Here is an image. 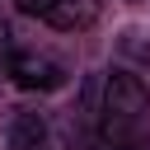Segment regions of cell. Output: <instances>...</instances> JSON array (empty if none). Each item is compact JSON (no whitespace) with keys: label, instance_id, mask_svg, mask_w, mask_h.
I'll return each instance as SVG.
<instances>
[{"label":"cell","instance_id":"obj_6","mask_svg":"<svg viewBox=\"0 0 150 150\" xmlns=\"http://www.w3.org/2000/svg\"><path fill=\"white\" fill-rule=\"evenodd\" d=\"M14 33H9V23H0V80H9V61H14Z\"/></svg>","mask_w":150,"mask_h":150},{"label":"cell","instance_id":"obj_7","mask_svg":"<svg viewBox=\"0 0 150 150\" xmlns=\"http://www.w3.org/2000/svg\"><path fill=\"white\" fill-rule=\"evenodd\" d=\"M141 38H145V33H127V38H122V47H127L131 56H141V61H150V42H141Z\"/></svg>","mask_w":150,"mask_h":150},{"label":"cell","instance_id":"obj_3","mask_svg":"<svg viewBox=\"0 0 150 150\" xmlns=\"http://www.w3.org/2000/svg\"><path fill=\"white\" fill-rule=\"evenodd\" d=\"M66 80H70V70L47 52H14V61H9V84L28 89V94H52Z\"/></svg>","mask_w":150,"mask_h":150},{"label":"cell","instance_id":"obj_1","mask_svg":"<svg viewBox=\"0 0 150 150\" xmlns=\"http://www.w3.org/2000/svg\"><path fill=\"white\" fill-rule=\"evenodd\" d=\"M145 108H150V94L141 84V75L131 70H108L98 80V136L108 141H122V136H141V122H145Z\"/></svg>","mask_w":150,"mask_h":150},{"label":"cell","instance_id":"obj_2","mask_svg":"<svg viewBox=\"0 0 150 150\" xmlns=\"http://www.w3.org/2000/svg\"><path fill=\"white\" fill-rule=\"evenodd\" d=\"M14 5H19V14L42 19L61 33H84L103 14V0H14Z\"/></svg>","mask_w":150,"mask_h":150},{"label":"cell","instance_id":"obj_4","mask_svg":"<svg viewBox=\"0 0 150 150\" xmlns=\"http://www.w3.org/2000/svg\"><path fill=\"white\" fill-rule=\"evenodd\" d=\"M5 150H70V145H66V136L52 127L47 112L19 108V112L9 117V127H5Z\"/></svg>","mask_w":150,"mask_h":150},{"label":"cell","instance_id":"obj_5","mask_svg":"<svg viewBox=\"0 0 150 150\" xmlns=\"http://www.w3.org/2000/svg\"><path fill=\"white\" fill-rule=\"evenodd\" d=\"M84 150H150L145 136H122V141H108L98 131H84Z\"/></svg>","mask_w":150,"mask_h":150}]
</instances>
